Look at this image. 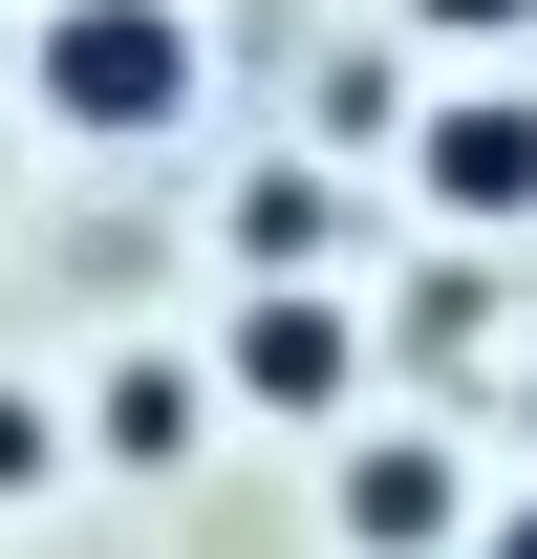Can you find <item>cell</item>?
Masks as SVG:
<instances>
[{"label": "cell", "instance_id": "cell-1", "mask_svg": "<svg viewBox=\"0 0 537 559\" xmlns=\"http://www.w3.org/2000/svg\"><path fill=\"white\" fill-rule=\"evenodd\" d=\"M22 108L86 130V151H151L194 108V0H44L22 22Z\"/></svg>", "mask_w": 537, "mask_h": 559}, {"label": "cell", "instance_id": "cell-2", "mask_svg": "<svg viewBox=\"0 0 537 559\" xmlns=\"http://www.w3.org/2000/svg\"><path fill=\"white\" fill-rule=\"evenodd\" d=\"M344 388H366V301H344V280H237V301H215V409L323 430Z\"/></svg>", "mask_w": 537, "mask_h": 559}, {"label": "cell", "instance_id": "cell-3", "mask_svg": "<svg viewBox=\"0 0 537 559\" xmlns=\"http://www.w3.org/2000/svg\"><path fill=\"white\" fill-rule=\"evenodd\" d=\"M408 173H430V215H537V86H452V108H408Z\"/></svg>", "mask_w": 537, "mask_h": 559}, {"label": "cell", "instance_id": "cell-4", "mask_svg": "<svg viewBox=\"0 0 537 559\" xmlns=\"http://www.w3.org/2000/svg\"><path fill=\"white\" fill-rule=\"evenodd\" d=\"M344 559H473V474L430 452V430L344 452Z\"/></svg>", "mask_w": 537, "mask_h": 559}, {"label": "cell", "instance_id": "cell-5", "mask_svg": "<svg viewBox=\"0 0 537 559\" xmlns=\"http://www.w3.org/2000/svg\"><path fill=\"white\" fill-rule=\"evenodd\" d=\"M194 430H215V366H172V345H130V366H108V388H86V409H65V452H108V474H172Z\"/></svg>", "mask_w": 537, "mask_h": 559}, {"label": "cell", "instance_id": "cell-6", "mask_svg": "<svg viewBox=\"0 0 537 559\" xmlns=\"http://www.w3.org/2000/svg\"><path fill=\"white\" fill-rule=\"evenodd\" d=\"M65 474V409H44V388H0V495H44Z\"/></svg>", "mask_w": 537, "mask_h": 559}, {"label": "cell", "instance_id": "cell-7", "mask_svg": "<svg viewBox=\"0 0 537 559\" xmlns=\"http://www.w3.org/2000/svg\"><path fill=\"white\" fill-rule=\"evenodd\" d=\"M408 22H452V44H494V22H537V0H408Z\"/></svg>", "mask_w": 537, "mask_h": 559}, {"label": "cell", "instance_id": "cell-8", "mask_svg": "<svg viewBox=\"0 0 537 559\" xmlns=\"http://www.w3.org/2000/svg\"><path fill=\"white\" fill-rule=\"evenodd\" d=\"M473 559H537V495H494V516H473Z\"/></svg>", "mask_w": 537, "mask_h": 559}, {"label": "cell", "instance_id": "cell-9", "mask_svg": "<svg viewBox=\"0 0 537 559\" xmlns=\"http://www.w3.org/2000/svg\"><path fill=\"white\" fill-rule=\"evenodd\" d=\"M516 430H537V345H516Z\"/></svg>", "mask_w": 537, "mask_h": 559}]
</instances>
